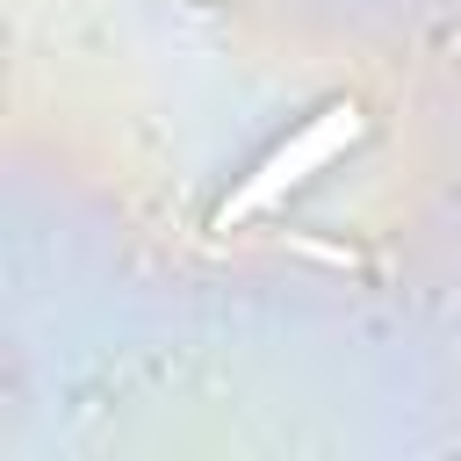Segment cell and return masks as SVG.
I'll use <instances>...</instances> for the list:
<instances>
[{
	"label": "cell",
	"instance_id": "cell-1",
	"mask_svg": "<svg viewBox=\"0 0 461 461\" xmlns=\"http://www.w3.org/2000/svg\"><path fill=\"white\" fill-rule=\"evenodd\" d=\"M353 137H360V108H353V101H339V108L310 115V122H303L288 144H274V151H267V158H259V166H252V173L230 187V202L216 209V230H230V223H245V216L274 209V202H281L288 187H303V180H310L324 158H339Z\"/></svg>",
	"mask_w": 461,
	"mask_h": 461
}]
</instances>
